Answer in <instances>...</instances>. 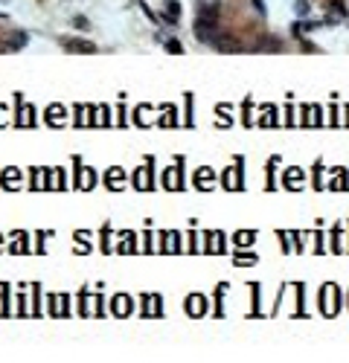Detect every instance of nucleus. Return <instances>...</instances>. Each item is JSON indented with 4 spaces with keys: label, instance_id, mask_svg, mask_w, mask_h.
Returning <instances> with one entry per match:
<instances>
[{
    "label": "nucleus",
    "instance_id": "obj_1",
    "mask_svg": "<svg viewBox=\"0 0 349 363\" xmlns=\"http://www.w3.org/2000/svg\"><path fill=\"white\" fill-rule=\"evenodd\" d=\"M219 18H222V6L207 3V6L198 9V18H195V21H204V24H216V27H219Z\"/></svg>",
    "mask_w": 349,
    "mask_h": 363
},
{
    "label": "nucleus",
    "instance_id": "obj_2",
    "mask_svg": "<svg viewBox=\"0 0 349 363\" xmlns=\"http://www.w3.org/2000/svg\"><path fill=\"white\" fill-rule=\"evenodd\" d=\"M335 299H341V294H338L335 285H329V288L323 291V314H326V317L335 314Z\"/></svg>",
    "mask_w": 349,
    "mask_h": 363
},
{
    "label": "nucleus",
    "instance_id": "obj_3",
    "mask_svg": "<svg viewBox=\"0 0 349 363\" xmlns=\"http://www.w3.org/2000/svg\"><path fill=\"white\" fill-rule=\"evenodd\" d=\"M213 44H216L222 53H242V44H239V41H233L230 35H219V38H213Z\"/></svg>",
    "mask_w": 349,
    "mask_h": 363
},
{
    "label": "nucleus",
    "instance_id": "obj_4",
    "mask_svg": "<svg viewBox=\"0 0 349 363\" xmlns=\"http://www.w3.org/2000/svg\"><path fill=\"white\" fill-rule=\"evenodd\" d=\"M0 183H3V189H18L21 186V171L18 168H6L0 174Z\"/></svg>",
    "mask_w": 349,
    "mask_h": 363
},
{
    "label": "nucleus",
    "instance_id": "obj_5",
    "mask_svg": "<svg viewBox=\"0 0 349 363\" xmlns=\"http://www.w3.org/2000/svg\"><path fill=\"white\" fill-rule=\"evenodd\" d=\"M195 38H198V41H213V38H216V24L195 21Z\"/></svg>",
    "mask_w": 349,
    "mask_h": 363
},
{
    "label": "nucleus",
    "instance_id": "obj_6",
    "mask_svg": "<svg viewBox=\"0 0 349 363\" xmlns=\"http://www.w3.org/2000/svg\"><path fill=\"white\" fill-rule=\"evenodd\" d=\"M94 171H91V168H85V166H79V171H76V186H79V189H91V186H94Z\"/></svg>",
    "mask_w": 349,
    "mask_h": 363
},
{
    "label": "nucleus",
    "instance_id": "obj_7",
    "mask_svg": "<svg viewBox=\"0 0 349 363\" xmlns=\"http://www.w3.org/2000/svg\"><path fill=\"white\" fill-rule=\"evenodd\" d=\"M187 311H190V317H201V314L207 311V299L204 297H190L187 299Z\"/></svg>",
    "mask_w": 349,
    "mask_h": 363
},
{
    "label": "nucleus",
    "instance_id": "obj_8",
    "mask_svg": "<svg viewBox=\"0 0 349 363\" xmlns=\"http://www.w3.org/2000/svg\"><path fill=\"white\" fill-rule=\"evenodd\" d=\"M134 186H137L140 192H149V189H152V174H149V168H137V174H134Z\"/></svg>",
    "mask_w": 349,
    "mask_h": 363
},
{
    "label": "nucleus",
    "instance_id": "obj_9",
    "mask_svg": "<svg viewBox=\"0 0 349 363\" xmlns=\"http://www.w3.org/2000/svg\"><path fill=\"white\" fill-rule=\"evenodd\" d=\"M18 125H24V128L35 125V108H32V105H21V111H18Z\"/></svg>",
    "mask_w": 349,
    "mask_h": 363
},
{
    "label": "nucleus",
    "instance_id": "obj_10",
    "mask_svg": "<svg viewBox=\"0 0 349 363\" xmlns=\"http://www.w3.org/2000/svg\"><path fill=\"white\" fill-rule=\"evenodd\" d=\"M181 186H184V183H181V168L172 166V168L166 171V189H169V192H178Z\"/></svg>",
    "mask_w": 349,
    "mask_h": 363
},
{
    "label": "nucleus",
    "instance_id": "obj_11",
    "mask_svg": "<svg viewBox=\"0 0 349 363\" xmlns=\"http://www.w3.org/2000/svg\"><path fill=\"white\" fill-rule=\"evenodd\" d=\"M62 119H64V108L62 105H50V108H47V122H50L53 128H59Z\"/></svg>",
    "mask_w": 349,
    "mask_h": 363
},
{
    "label": "nucleus",
    "instance_id": "obj_12",
    "mask_svg": "<svg viewBox=\"0 0 349 363\" xmlns=\"http://www.w3.org/2000/svg\"><path fill=\"white\" fill-rule=\"evenodd\" d=\"M283 183H286L288 189H300V186H303V171H300V168H288Z\"/></svg>",
    "mask_w": 349,
    "mask_h": 363
},
{
    "label": "nucleus",
    "instance_id": "obj_13",
    "mask_svg": "<svg viewBox=\"0 0 349 363\" xmlns=\"http://www.w3.org/2000/svg\"><path fill=\"white\" fill-rule=\"evenodd\" d=\"M64 47L73 50V53H96V47L91 41H64Z\"/></svg>",
    "mask_w": 349,
    "mask_h": 363
},
{
    "label": "nucleus",
    "instance_id": "obj_14",
    "mask_svg": "<svg viewBox=\"0 0 349 363\" xmlns=\"http://www.w3.org/2000/svg\"><path fill=\"white\" fill-rule=\"evenodd\" d=\"M303 116H306V125H323V122H320V108L317 105H315V108L306 105V108H303Z\"/></svg>",
    "mask_w": 349,
    "mask_h": 363
},
{
    "label": "nucleus",
    "instance_id": "obj_15",
    "mask_svg": "<svg viewBox=\"0 0 349 363\" xmlns=\"http://www.w3.org/2000/svg\"><path fill=\"white\" fill-rule=\"evenodd\" d=\"M259 125H265V128H271V125H277V108H265L262 111V116H259Z\"/></svg>",
    "mask_w": 349,
    "mask_h": 363
},
{
    "label": "nucleus",
    "instance_id": "obj_16",
    "mask_svg": "<svg viewBox=\"0 0 349 363\" xmlns=\"http://www.w3.org/2000/svg\"><path fill=\"white\" fill-rule=\"evenodd\" d=\"M239 171H242V168L236 166V168H230V171L224 174V183H227L230 189H242V180H239Z\"/></svg>",
    "mask_w": 349,
    "mask_h": 363
},
{
    "label": "nucleus",
    "instance_id": "obj_17",
    "mask_svg": "<svg viewBox=\"0 0 349 363\" xmlns=\"http://www.w3.org/2000/svg\"><path fill=\"white\" fill-rule=\"evenodd\" d=\"M181 18V6L178 0H166V21H178Z\"/></svg>",
    "mask_w": 349,
    "mask_h": 363
},
{
    "label": "nucleus",
    "instance_id": "obj_18",
    "mask_svg": "<svg viewBox=\"0 0 349 363\" xmlns=\"http://www.w3.org/2000/svg\"><path fill=\"white\" fill-rule=\"evenodd\" d=\"M128 311H131V299H126V297L114 299V314H120V317H123V314H128Z\"/></svg>",
    "mask_w": 349,
    "mask_h": 363
},
{
    "label": "nucleus",
    "instance_id": "obj_19",
    "mask_svg": "<svg viewBox=\"0 0 349 363\" xmlns=\"http://www.w3.org/2000/svg\"><path fill=\"white\" fill-rule=\"evenodd\" d=\"M195 183H201V186H210V183H213V168H201V171L195 174Z\"/></svg>",
    "mask_w": 349,
    "mask_h": 363
},
{
    "label": "nucleus",
    "instance_id": "obj_20",
    "mask_svg": "<svg viewBox=\"0 0 349 363\" xmlns=\"http://www.w3.org/2000/svg\"><path fill=\"white\" fill-rule=\"evenodd\" d=\"M47 186H50V189H56V186L62 189V186H64V177H62V171H50V180H47Z\"/></svg>",
    "mask_w": 349,
    "mask_h": 363
},
{
    "label": "nucleus",
    "instance_id": "obj_21",
    "mask_svg": "<svg viewBox=\"0 0 349 363\" xmlns=\"http://www.w3.org/2000/svg\"><path fill=\"white\" fill-rule=\"evenodd\" d=\"M236 244L251 247V244H254V232H239V235H236Z\"/></svg>",
    "mask_w": 349,
    "mask_h": 363
},
{
    "label": "nucleus",
    "instance_id": "obj_22",
    "mask_svg": "<svg viewBox=\"0 0 349 363\" xmlns=\"http://www.w3.org/2000/svg\"><path fill=\"white\" fill-rule=\"evenodd\" d=\"M123 177H126V174H123V168H114V171L108 174V183H111V186H120V180H123Z\"/></svg>",
    "mask_w": 349,
    "mask_h": 363
},
{
    "label": "nucleus",
    "instance_id": "obj_23",
    "mask_svg": "<svg viewBox=\"0 0 349 363\" xmlns=\"http://www.w3.org/2000/svg\"><path fill=\"white\" fill-rule=\"evenodd\" d=\"M166 50H169V53H175V56H178V53H184V47H181L178 41H166Z\"/></svg>",
    "mask_w": 349,
    "mask_h": 363
},
{
    "label": "nucleus",
    "instance_id": "obj_24",
    "mask_svg": "<svg viewBox=\"0 0 349 363\" xmlns=\"http://www.w3.org/2000/svg\"><path fill=\"white\" fill-rule=\"evenodd\" d=\"M329 9H332V12H338V15H344V3H341V0H332V3H329Z\"/></svg>",
    "mask_w": 349,
    "mask_h": 363
},
{
    "label": "nucleus",
    "instance_id": "obj_25",
    "mask_svg": "<svg viewBox=\"0 0 349 363\" xmlns=\"http://www.w3.org/2000/svg\"><path fill=\"white\" fill-rule=\"evenodd\" d=\"M297 12L306 15V12H309V3H306V0H297Z\"/></svg>",
    "mask_w": 349,
    "mask_h": 363
},
{
    "label": "nucleus",
    "instance_id": "obj_26",
    "mask_svg": "<svg viewBox=\"0 0 349 363\" xmlns=\"http://www.w3.org/2000/svg\"><path fill=\"white\" fill-rule=\"evenodd\" d=\"M3 299H6V291H3V294H0V317H3V314H6V308H3Z\"/></svg>",
    "mask_w": 349,
    "mask_h": 363
},
{
    "label": "nucleus",
    "instance_id": "obj_27",
    "mask_svg": "<svg viewBox=\"0 0 349 363\" xmlns=\"http://www.w3.org/2000/svg\"><path fill=\"white\" fill-rule=\"evenodd\" d=\"M0 125H6V122H3V108H0Z\"/></svg>",
    "mask_w": 349,
    "mask_h": 363
},
{
    "label": "nucleus",
    "instance_id": "obj_28",
    "mask_svg": "<svg viewBox=\"0 0 349 363\" xmlns=\"http://www.w3.org/2000/svg\"><path fill=\"white\" fill-rule=\"evenodd\" d=\"M0 247H3V244H0Z\"/></svg>",
    "mask_w": 349,
    "mask_h": 363
},
{
    "label": "nucleus",
    "instance_id": "obj_29",
    "mask_svg": "<svg viewBox=\"0 0 349 363\" xmlns=\"http://www.w3.org/2000/svg\"><path fill=\"white\" fill-rule=\"evenodd\" d=\"M347 111H349V108H347Z\"/></svg>",
    "mask_w": 349,
    "mask_h": 363
}]
</instances>
